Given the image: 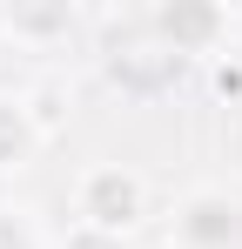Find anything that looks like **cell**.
<instances>
[{
	"label": "cell",
	"mask_w": 242,
	"mask_h": 249,
	"mask_svg": "<svg viewBox=\"0 0 242 249\" xmlns=\"http://www.w3.org/2000/svg\"><path fill=\"white\" fill-rule=\"evenodd\" d=\"M40 148H47V128H40V115H34V94L0 88V175L34 168Z\"/></svg>",
	"instance_id": "cell-4"
},
{
	"label": "cell",
	"mask_w": 242,
	"mask_h": 249,
	"mask_svg": "<svg viewBox=\"0 0 242 249\" xmlns=\"http://www.w3.org/2000/svg\"><path fill=\"white\" fill-rule=\"evenodd\" d=\"M0 34L20 47H54L74 34V14L68 7H0Z\"/></svg>",
	"instance_id": "cell-5"
},
{
	"label": "cell",
	"mask_w": 242,
	"mask_h": 249,
	"mask_svg": "<svg viewBox=\"0 0 242 249\" xmlns=\"http://www.w3.org/2000/svg\"><path fill=\"white\" fill-rule=\"evenodd\" d=\"M168 249H242V202L229 189H189L168 209Z\"/></svg>",
	"instance_id": "cell-3"
},
{
	"label": "cell",
	"mask_w": 242,
	"mask_h": 249,
	"mask_svg": "<svg viewBox=\"0 0 242 249\" xmlns=\"http://www.w3.org/2000/svg\"><path fill=\"white\" fill-rule=\"evenodd\" d=\"M0 249H47L40 222H34L20 202H0Z\"/></svg>",
	"instance_id": "cell-6"
},
{
	"label": "cell",
	"mask_w": 242,
	"mask_h": 249,
	"mask_svg": "<svg viewBox=\"0 0 242 249\" xmlns=\"http://www.w3.org/2000/svg\"><path fill=\"white\" fill-rule=\"evenodd\" d=\"M148 34L168 61H222L229 54V14L208 0H168L148 14Z\"/></svg>",
	"instance_id": "cell-2"
},
{
	"label": "cell",
	"mask_w": 242,
	"mask_h": 249,
	"mask_svg": "<svg viewBox=\"0 0 242 249\" xmlns=\"http://www.w3.org/2000/svg\"><path fill=\"white\" fill-rule=\"evenodd\" d=\"M68 209H74L68 222L128 243V236L148 222V182H141V168H128V162H87L74 182H68Z\"/></svg>",
	"instance_id": "cell-1"
},
{
	"label": "cell",
	"mask_w": 242,
	"mask_h": 249,
	"mask_svg": "<svg viewBox=\"0 0 242 249\" xmlns=\"http://www.w3.org/2000/svg\"><path fill=\"white\" fill-rule=\"evenodd\" d=\"M47 249H128V243H115V236H94V229H81V222H68L61 236H47Z\"/></svg>",
	"instance_id": "cell-7"
}]
</instances>
